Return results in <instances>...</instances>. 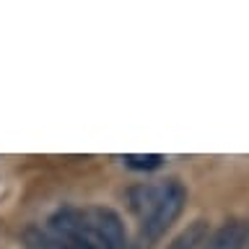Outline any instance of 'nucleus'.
<instances>
[{
    "label": "nucleus",
    "mask_w": 249,
    "mask_h": 249,
    "mask_svg": "<svg viewBox=\"0 0 249 249\" xmlns=\"http://www.w3.org/2000/svg\"><path fill=\"white\" fill-rule=\"evenodd\" d=\"M184 202H187V190L177 182V179H171L169 184L161 187L159 202H156V208L148 213L145 223H143V239L148 241V244L156 241L161 233H166V229L184 210Z\"/></svg>",
    "instance_id": "1"
},
{
    "label": "nucleus",
    "mask_w": 249,
    "mask_h": 249,
    "mask_svg": "<svg viewBox=\"0 0 249 249\" xmlns=\"http://www.w3.org/2000/svg\"><path fill=\"white\" fill-rule=\"evenodd\" d=\"M249 226L244 221H229L218 229L213 236L205 239L202 249H244L247 247Z\"/></svg>",
    "instance_id": "3"
},
{
    "label": "nucleus",
    "mask_w": 249,
    "mask_h": 249,
    "mask_svg": "<svg viewBox=\"0 0 249 249\" xmlns=\"http://www.w3.org/2000/svg\"><path fill=\"white\" fill-rule=\"evenodd\" d=\"M86 226L93 231L104 249H127V233H124L122 218L112 208H86L81 210Z\"/></svg>",
    "instance_id": "2"
},
{
    "label": "nucleus",
    "mask_w": 249,
    "mask_h": 249,
    "mask_svg": "<svg viewBox=\"0 0 249 249\" xmlns=\"http://www.w3.org/2000/svg\"><path fill=\"white\" fill-rule=\"evenodd\" d=\"M130 169H138V171H151V169H159L163 163V156L159 153H127L122 159Z\"/></svg>",
    "instance_id": "5"
},
{
    "label": "nucleus",
    "mask_w": 249,
    "mask_h": 249,
    "mask_svg": "<svg viewBox=\"0 0 249 249\" xmlns=\"http://www.w3.org/2000/svg\"><path fill=\"white\" fill-rule=\"evenodd\" d=\"M247 249H249V233H247Z\"/></svg>",
    "instance_id": "6"
},
{
    "label": "nucleus",
    "mask_w": 249,
    "mask_h": 249,
    "mask_svg": "<svg viewBox=\"0 0 249 249\" xmlns=\"http://www.w3.org/2000/svg\"><path fill=\"white\" fill-rule=\"evenodd\" d=\"M205 239H208V223L205 221H195L171 241L169 249H197V247L205 244Z\"/></svg>",
    "instance_id": "4"
}]
</instances>
